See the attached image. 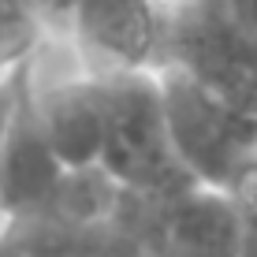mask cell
<instances>
[{
    "label": "cell",
    "mask_w": 257,
    "mask_h": 257,
    "mask_svg": "<svg viewBox=\"0 0 257 257\" xmlns=\"http://www.w3.org/2000/svg\"><path fill=\"white\" fill-rule=\"evenodd\" d=\"M161 23V67L257 116V30L235 0H175Z\"/></svg>",
    "instance_id": "cell-1"
},
{
    "label": "cell",
    "mask_w": 257,
    "mask_h": 257,
    "mask_svg": "<svg viewBox=\"0 0 257 257\" xmlns=\"http://www.w3.org/2000/svg\"><path fill=\"white\" fill-rule=\"evenodd\" d=\"M108 131H104L101 168L123 194L142 198H168L194 183L172 146L157 71H131V75L101 78Z\"/></svg>",
    "instance_id": "cell-2"
},
{
    "label": "cell",
    "mask_w": 257,
    "mask_h": 257,
    "mask_svg": "<svg viewBox=\"0 0 257 257\" xmlns=\"http://www.w3.org/2000/svg\"><path fill=\"white\" fill-rule=\"evenodd\" d=\"M172 146L183 168L205 187L227 190L257 161V116L238 112L172 67H157Z\"/></svg>",
    "instance_id": "cell-3"
},
{
    "label": "cell",
    "mask_w": 257,
    "mask_h": 257,
    "mask_svg": "<svg viewBox=\"0 0 257 257\" xmlns=\"http://www.w3.org/2000/svg\"><path fill=\"white\" fill-rule=\"evenodd\" d=\"M161 8L153 0H78L71 49L82 75L116 78L161 67Z\"/></svg>",
    "instance_id": "cell-4"
},
{
    "label": "cell",
    "mask_w": 257,
    "mask_h": 257,
    "mask_svg": "<svg viewBox=\"0 0 257 257\" xmlns=\"http://www.w3.org/2000/svg\"><path fill=\"white\" fill-rule=\"evenodd\" d=\"M34 93H38V82L30 75V82L19 97V108H15V119H12L4 161H0V216L4 220L49 212L52 198H56L60 183L67 175L45 142Z\"/></svg>",
    "instance_id": "cell-5"
},
{
    "label": "cell",
    "mask_w": 257,
    "mask_h": 257,
    "mask_svg": "<svg viewBox=\"0 0 257 257\" xmlns=\"http://www.w3.org/2000/svg\"><path fill=\"white\" fill-rule=\"evenodd\" d=\"M34 104H38V123L45 131V142L52 157L64 164V172L101 168L108 108H104V86L97 78L75 75L52 86H38Z\"/></svg>",
    "instance_id": "cell-6"
},
{
    "label": "cell",
    "mask_w": 257,
    "mask_h": 257,
    "mask_svg": "<svg viewBox=\"0 0 257 257\" xmlns=\"http://www.w3.org/2000/svg\"><path fill=\"white\" fill-rule=\"evenodd\" d=\"M157 201L168 257H242V216L227 190L194 179Z\"/></svg>",
    "instance_id": "cell-7"
},
{
    "label": "cell",
    "mask_w": 257,
    "mask_h": 257,
    "mask_svg": "<svg viewBox=\"0 0 257 257\" xmlns=\"http://www.w3.org/2000/svg\"><path fill=\"white\" fill-rule=\"evenodd\" d=\"M97 257H168L164 227H161V201L123 194L108 224L93 231Z\"/></svg>",
    "instance_id": "cell-8"
},
{
    "label": "cell",
    "mask_w": 257,
    "mask_h": 257,
    "mask_svg": "<svg viewBox=\"0 0 257 257\" xmlns=\"http://www.w3.org/2000/svg\"><path fill=\"white\" fill-rule=\"evenodd\" d=\"M0 257H97V238L93 231L71 227L49 212L19 216L4 220Z\"/></svg>",
    "instance_id": "cell-9"
},
{
    "label": "cell",
    "mask_w": 257,
    "mask_h": 257,
    "mask_svg": "<svg viewBox=\"0 0 257 257\" xmlns=\"http://www.w3.org/2000/svg\"><path fill=\"white\" fill-rule=\"evenodd\" d=\"M119 198H123V190L108 179L104 168L67 172L56 198H52V205H49V216L64 220L71 227H82V231H97L101 224H108Z\"/></svg>",
    "instance_id": "cell-10"
},
{
    "label": "cell",
    "mask_w": 257,
    "mask_h": 257,
    "mask_svg": "<svg viewBox=\"0 0 257 257\" xmlns=\"http://www.w3.org/2000/svg\"><path fill=\"white\" fill-rule=\"evenodd\" d=\"M41 41L45 38L34 19L30 0H0V75L34 60Z\"/></svg>",
    "instance_id": "cell-11"
},
{
    "label": "cell",
    "mask_w": 257,
    "mask_h": 257,
    "mask_svg": "<svg viewBox=\"0 0 257 257\" xmlns=\"http://www.w3.org/2000/svg\"><path fill=\"white\" fill-rule=\"evenodd\" d=\"M30 8H34L38 26H41V38L45 41H60V45H71L78 0H30Z\"/></svg>",
    "instance_id": "cell-12"
},
{
    "label": "cell",
    "mask_w": 257,
    "mask_h": 257,
    "mask_svg": "<svg viewBox=\"0 0 257 257\" xmlns=\"http://www.w3.org/2000/svg\"><path fill=\"white\" fill-rule=\"evenodd\" d=\"M34 75V60H26L23 67L0 75V161H4V146H8V135H12V119H15V108H19V97L26 90Z\"/></svg>",
    "instance_id": "cell-13"
},
{
    "label": "cell",
    "mask_w": 257,
    "mask_h": 257,
    "mask_svg": "<svg viewBox=\"0 0 257 257\" xmlns=\"http://www.w3.org/2000/svg\"><path fill=\"white\" fill-rule=\"evenodd\" d=\"M235 8L242 12V19L257 30V0H235Z\"/></svg>",
    "instance_id": "cell-14"
}]
</instances>
